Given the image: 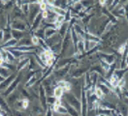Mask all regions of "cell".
<instances>
[{
  "instance_id": "obj_1",
  "label": "cell",
  "mask_w": 128,
  "mask_h": 116,
  "mask_svg": "<svg viewBox=\"0 0 128 116\" xmlns=\"http://www.w3.org/2000/svg\"><path fill=\"white\" fill-rule=\"evenodd\" d=\"M66 98H67V100H68V104L70 105V106H72L73 108H75V109H77L78 111H82V107H80V101L78 100L74 95H72V94H67L66 95Z\"/></svg>"
},
{
  "instance_id": "obj_2",
  "label": "cell",
  "mask_w": 128,
  "mask_h": 116,
  "mask_svg": "<svg viewBox=\"0 0 128 116\" xmlns=\"http://www.w3.org/2000/svg\"><path fill=\"white\" fill-rule=\"evenodd\" d=\"M88 98H86V93L84 90H82V115L86 116V112H88Z\"/></svg>"
},
{
  "instance_id": "obj_3",
  "label": "cell",
  "mask_w": 128,
  "mask_h": 116,
  "mask_svg": "<svg viewBox=\"0 0 128 116\" xmlns=\"http://www.w3.org/2000/svg\"><path fill=\"white\" fill-rule=\"evenodd\" d=\"M13 49L15 50H18V51H20V52H30V51H33L35 49V46H16V47H14Z\"/></svg>"
},
{
  "instance_id": "obj_4",
  "label": "cell",
  "mask_w": 128,
  "mask_h": 116,
  "mask_svg": "<svg viewBox=\"0 0 128 116\" xmlns=\"http://www.w3.org/2000/svg\"><path fill=\"white\" fill-rule=\"evenodd\" d=\"M54 110L56 111V113L61 114V115H65V114H67V112H68L67 108H65V107H63V106H54Z\"/></svg>"
},
{
  "instance_id": "obj_5",
  "label": "cell",
  "mask_w": 128,
  "mask_h": 116,
  "mask_svg": "<svg viewBox=\"0 0 128 116\" xmlns=\"http://www.w3.org/2000/svg\"><path fill=\"white\" fill-rule=\"evenodd\" d=\"M56 31L57 30H56L54 27L46 29V31H45V39L47 40V39H50V38H52V36H54L56 34Z\"/></svg>"
},
{
  "instance_id": "obj_6",
  "label": "cell",
  "mask_w": 128,
  "mask_h": 116,
  "mask_svg": "<svg viewBox=\"0 0 128 116\" xmlns=\"http://www.w3.org/2000/svg\"><path fill=\"white\" fill-rule=\"evenodd\" d=\"M18 81H20V78L18 77H16V79L14 80V83L13 84H11L10 86L8 87V89L6 90V93H5V96H8L9 94H11V93L13 92L14 90H15V88L16 87V85L18 83Z\"/></svg>"
},
{
  "instance_id": "obj_7",
  "label": "cell",
  "mask_w": 128,
  "mask_h": 116,
  "mask_svg": "<svg viewBox=\"0 0 128 116\" xmlns=\"http://www.w3.org/2000/svg\"><path fill=\"white\" fill-rule=\"evenodd\" d=\"M63 92H64L63 88L60 87V86H57V87L54 88V96L56 97V99H60L62 97V95H63Z\"/></svg>"
},
{
  "instance_id": "obj_8",
  "label": "cell",
  "mask_w": 128,
  "mask_h": 116,
  "mask_svg": "<svg viewBox=\"0 0 128 116\" xmlns=\"http://www.w3.org/2000/svg\"><path fill=\"white\" fill-rule=\"evenodd\" d=\"M40 99L43 107L46 108L47 107V99H46V95H45V89L42 86L40 87Z\"/></svg>"
},
{
  "instance_id": "obj_9",
  "label": "cell",
  "mask_w": 128,
  "mask_h": 116,
  "mask_svg": "<svg viewBox=\"0 0 128 116\" xmlns=\"http://www.w3.org/2000/svg\"><path fill=\"white\" fill-rule=\"evenodd\" d=\"M52 12H54L57 15H64L65 16V15H66V11L62 7H54L52 10Z\"/></svg>"
},
{
  "instance_id": "obj_10",
  "label": "cell",
  "mask_w": 128,
  "mask_h": 116,
  "mask_svg": "<svg viewBox=\"0 0 128 116\" xmlns=\"http://www.w3.org/2000/svg\"><path fill=\"white\" fill-rule=\"evenodd\" d=\"M66 108H67V110H68V112L70 113L71 116H79V111L77 109H75L72 106H70L68 103L66 104Z\"/></svg>"
},
{
  "instance_id": "obj_11",
  "label": "cell",
  "mask_w": 128,
  "mask_h": 116,
  "mask_svg": "<svg viewBox=\"0 0 128 116\" xmlns=\"http://www.w3.org/2000/svg\"><path fill=\"white\" fill-rule=\"evenodd\" d=\"M84 38H86V40H88V41H92V42H96V43L101 42V40H99V38H97L95 35H93L91 33H86Z\"/></svg>"
},
{
  "instance_id": "obj_12",
  "label": "cell",
  "mask_w": 128,
  "mask_h": 116,
  "mask_svg": "<svg viewBox=\"0 0 128 116\" xmlns=\"http://www.w3.org/2000/svg\"><path fill=\"white\" fill-rule=\"evenodd\" d=\"M28 63H29V59L28 58H24V59H22V60H20V64L18 65V67H16V70H18V71H20V70H22L26 66V65H28Z\"/></svg>"
},
{
  "instance_id": "obj_13",
  "label": "cell",
  "mask_w": 128,
  "mask_h": 116,
  "mask_svg": "<svg viewBox=\"0 0 128 116\" xmlns=\"http://www.w3.org/2000/svg\"><path fill=\"white\" fill-rule=\"evenodd\" d=\"M118 81H120V79L118 78V77L114 74L112 77H110V83L112 85V87L114 88H116L118 87Z\"/></svg>"
},
{
  "instance_id": "obj_14",
  "label": "cell",
  "mask_w": 128,
  "mask_h": 116,
  "mask_svg": "<svg viewBox=\"0 0 128 116\" xmlns=\"http://www.w3.org/2000/svg\"><path fill=\"white\" fill-rule=\"evenodd\" d=\"M16 43H18V40L16 39H11V40H9L8 42H6L2 47H4V48H7V47H11V46H14L16 45Z\"/></svg>"
},
{
  "instance_id": "obj_15",
  "label": "cell",
  "mask_w": 128,
  "mask_h": 116,
  "mask_svg": "<svg viewBox=\"0 0 128 116\" xmlns=\"http://www.w3.org/2000/svg\"><path fill=\"white\" fill-rule=\"evenodd\" d=\"M102 57H103V60H105L106 62H108L110 65L114 63V57L112 55H110V54H101Z\"/></svg>"
},
{
  "instance_id": "obj_16",
  "label": "cell",
  "mask_w": 128,
  "mask_h": 116,
  "mask_svg": "<svg viewBox=\"0 0 128 116\" xmlns=\"http://www.w3.org/2000/svg\"><path fill=\"white\" fill-rule=\"evenodd\" d=\"M100 64H101V68H102L103 71H105V72H109V71H110V69H111V65H110L108 62H106L105 60L101 59Z\"/></svg>"
},
{
  "instance_id": "obj_17",
  "label": "cell",
  "mask_w": 128,
  "mask_h": 116,
  "mask_svg": "<svg viewBox=\"0 0 128 116\" xmlns=\"http://www.w3.org/2000/svg\"><path fill=\"white\" fill-rule=\"evenodd\" d=\"M76 48H77L80 52H84V51L86 50V48H84V40H80V41L78 42V44H77Z\"/></svg>"
},
{
  "instance_id": "obj_18",
  "label": "cell",
  "mask_w": 128,
  "mask_h": 116,
  "mask_svg": "<svg viewBox=\"0 0 128 116\" xmlns=\"http://www.w3.org/2000/svg\"><path fill=\"white\" fill-rule=\"evenodd\" d=\"M7 70H8L7 68H3V67L1 68V77H2L1 78V83L3 82V79L5 80V78L10 76V73H9Z\"/></svg>"
},
{
  "instance_id": "obj_19",
  "label": "cell",
  "mask_w": 128,
  "mask_h": 116,
  "mask_svg": "<svg viewBox=\"0 0 128 116\" xmlns=\"http://www.w3.org/2000/svg\"><path fill=\"white\" fill-rule=\"evenodd\" d=\"M41 19H42V15L41 14H38L37 15V16L35 17V19H34V23H33V26H32V28L33 29H36L38 26H39V24H40V21Z\"/></svg>"
},
{
  "instance_id": "obj_20",
  "label": "cell",
  "mask_w": 128,
  "mask_h": 116,
  "mask_svg": "<svg viewBox=\"0 0 128 116\" xmlns=\"http://www.w3.org/2000/svg\"><path fill=\"white\" fill-rule=\"evenodd\" d=\"M94 94H95L96 97H97L98 99H102L105 95L104 93H103V91L101 90V88H100V87H96L95 89H94Z\"/></svg>"
},
{
  "instance_id": "obj_21",
  "label": "cell",
  "mask_w": 128,
  "mask_h": 116,
  "mask_svg": "<svg viewBox=\"0 0 128 116\" xmlns=\"http://www.w3.org/2000/svg\"><path fill=\"white\" fill-rule=\"evenodd\" d=\"M15 77H16L15 75H12L11 77H9V78L6 80V82H5V83H4V82H3V83H1V84H2L1 88L3 89V87H4V86H10V85H11V82H12L13 80H15Z\"/></svg>"
},
{
  "instance_id": "obj_22",
  "label": "cell",
  "mask_w": 128,
  "mask_h": 116,
  "mask_svg": "<svg viewBox=\"0 0 128 116\" xmlns=\"http://www.w3.org/2000/svg\"><path fill=\"white\" fill-rule=\"evenodd\" d=\"M36 80H37V77H36V76H33V77H31L27 80L25 86H26V87H30V86H32V85L36 82Z\"/></svg>"
},
{
  "instance_id": "obj_23",
  "label": "cell",
  "mask_w": 128,
  "mask_h": 116,
  "mask_svg": "<svg viewBox=\"0 0 128 116\" xmlns=\"http://www.w3.org/2000/svg\"><path fill=\"white\" fill-rule=\"evenodd\" d=\"M12 34H13V36H14V39H18V38H20V37H22V34L20 33V32H18V30H13L12 31Z\"/></svg>"
},
{
  "instance_id": "obj_24",
  "label": "cell",
  "mask_w": 128,
  "mask_h": 116,
  "mask_svg": "<svg viewBox=\"0 0 128 116\" xmlns=\"http://www.w3.org/2000/svg\"><path fill=\"white\" fill-rule=\"evenodd\" d=\"M99 87L101 88V90L103 91V93H104V94H108V93L111 91V90H110V89H109V88H108L106 85L102 84V83H101V84H99Z\"/></svg>"
},
{
  "instance_id": "obj_25",
  "label": "cell",
  "mask_w": 128,
  "mask_h": 116,
  "mask_svg": "<svg viewBox=\"0 0 128 116\" xmlns=\"http://www.w3.org/2000/svg\"><path fill=\"white\" fill-rule=\"evenodd\" d=\"M40 10L42 12H44V11H47V9H48V5H47V3L46 2H41L40 3Z\"/></svg>"
},
{
  "instance_id": "obj_26",
  "label": "cell",
  "mask_w": 128,
  "mask_h": 116,
  "mask_svg": "<svg viewBox=\"0 0 128 116\" xmlns=\"http://www.w3.org/2000/svg\"><path fill=\"white\" fill-rule=\"evenodd\" d=\"M31 41H32V44H33V45L38 46V45H39V42H40V39L38 38L37 36H33Z\"/></svg>"
},
{
  "instance_id": "obj_27",
  "label": "cell",
  "mask_w": 128,
  "mask_h": 116,
  "mask_svg": "<svg viewBox=\"0 0 128 116\" xmlns=\"http://www.w3.org/2000/svg\"><path fill=\"white\" fill-rule=\"evenodd\" d=\"M72 14H71V11L70 10H68L67 12H66V15H65V20H67V21H69V20H71L72 19Z\"/></svg>"
},
{
  "instance_id": "obj_28",
  "label": "cell",
  "mask_w": 128,
  "mask_h": 116,
  "mask_svg": "<svg viewBox=\"0 0 128 116\" xmlns=\"http://www.w3.org/2000/svg\"><path fill=\"white\" fill-rule=\"evenodd\" d=\"M124 85H125V78H123V77H122L121 79H120L118 84V87H116V88H120H120H122Z\"/></svg>"
},
{
  "instance_id": "obj_29",
  "label": "cell",
  "mask_w": 128,
  "mask_h": 116,
  "mask_svg": "<svg viewBox=\"0 0 128 116\" xmlns=\"http://www.w3.org/2000/svg\"><path fill=\"white\" fill-rule=\"evenodd\" d=\"M13 27H14V29H15V30H16V29H20V30H24V26L22 24V23H20V24H16V23H15Z\"/></svg>"
},
{
  "instance_id": "obj_30",
  "label": "cell",
  "mask_w": 128,
  "mask_h": 116,
  "mask_svg": "<svg viewBox=\"0 0 128 116\" xmlns=\"http://www.w3.org/2000/svg\"><path fill=\"white\" fill-rule=\"evenodd\" d=\"M64 20H65V16H64V15H56V21H57V22L63 23Z\"/></svg>"
},
{
  "instance_id": "obj_31",
  "label": "cell",
  "mask_w": 128,
  "mask_h": 116,
  "mask_svg": "<svg viewBox=\"0 0 128 116\" xmlns=\"http://www.w3.org/2000/svg\"><path fill=\"white\" fill-rule=\"evenodd\" d=\"M125 51H126V45H122V46L118 48V52H120L121 55H123Z\"/></svg>"
},
{
  "instance_id": "obj_32",
  "label": "cell",
  "mask_w": 128,
  "mask_h": 116,
  "mask_svg": "<svg viewBox=\"0 0 128 116\" xmlns=\"http://www.w3.org/2000/svg\"><path fill=\"white\" fill-rule=\"evenodd\" d=\"M7 54H8V61L9 62H12V61H14L15 60V56L13 55V53L11 52V51H7Z\"/></svg>"
},
{
  "instance_id": "obj_33",
  "label": "cell",
  "mask_w": 128,
  "mask_h": 116,
  "mask_svg": "<svg viewBox=\"0 0 128 116\" xmlns=\"http://www.w3.org/2000/svg\"><path fill=\"white\" fill-rule=\"evenodd\" d=\"M35 59L38 61V64H39L40 66H42V67H45V63L42 61V59L40 58V56H38V55H35Z\"/></svg>"
},
{
  "instance_id": "obj_34",
  "label": "cell",
  "mask_w": 128,
  "mask_h": 116,
  "mask_svg": "<svg viewBox=\"0 0 128 116\" xmlns=\"http://www.w3.org/2000/svg\"><path fill=\"white\" fill-rule=\"evenodd\" d=\"M28 105H29V102L26 99L22 101V108H28Z\"/></svg>"
},
{
  "instance_id": "obj_35",
  "label": "cell",
  "mask_w": 128,
  "mask_h": 116,
  "mask_svg": "<svg viewBox=\"0 0 128 116\" xmlns=\"http://www.w3.org/2000/svg\"><path fill=\"white\" fill-rule=\"evenodd\" d=\"M71 88H72L71 83H70V82H68V81H66V84H65L63 89L65 90V91H70V90H71Z\"/></svg>"
},
{
  "instance_id": "obj_36",
  "label": "cell",
  "mask_w": 128,
  "mask_h": 116,
  "mask_svg": "<svg viewBox=\"0 0 128 116\" xmlns=\"http://www.w3.org/2000/svg\"><path fill=\"white\" fill-rule=\"evenodd\" d=\"M112 21H109V22H108V24L106 25L104 31H105V32H108V31L112 28Z\"/></svg>"
},
{
  "instance_id": "obj_37",
  "label": "cell",
  "mask_w": 128,
  "mask_h": 116,
  "mask_svg": "<svg viewBox=\"0 0 128 116\" xmlns=\"http://www.w3.org/2000/svg\"><path fill=\"white\" fill-rule=\"evenodd\" d=\"M41 15H42V17H43V18H46V19H47L48 17V11H44V12L41 13Z\"/></svg>"
},
{
  "instance_id": "obj_38",
  "label": "cell",
  "mask_w": 128,
  "mask_h": 116,
  "mask_svg": "<svg viewBox=\"0 0 128 116\" xmlns=\"http://www.w3.org/2000/svg\"><path fill=\"white\" fill-rule=\"evenodd\" d=\"M65 69H66V72H67L68 69H69V65H68V67H67V68H63V70H65ZM58 74H59V76H64V75H65V72L62 71V70H59V71H58V73H57V75H58Z\"/></svg>"
},
{
  "instance_id": "obj_39",
  "label": "cell",
  "mask_w": 128,
  "mask_h": 116,
  "mask_svg": "<svg viewBox=\"0 0 128 116\" xmlns=\"http://www.w3.org/2000/svg\"><path fill=\"white\" fill-rule=\"evenodd\" d=\"M56 98H52V97H50V98H48V103H50V104H54V103H56Z\"/></svg>"
},
{
  "instance_id": "obj_40",
  "label": "cell",
  "mask_w": 128,
  "mask_h": 116,
  "mask_svg": "<svg viewBox=\"0 0 128 116\" xmlns=\"http://www.w3.org/2000/svg\"><path fill=\"white\" fill-rule=\"evenodd\" d=\"M52 63H54V59H48L47 62H46V65H47L48 67H50V66L52 65Z\"/></svg>"
},
{
  "instance_id": "obj_41",
  "label": "cell",
  "mask_w": 128,
  "mask_h": 116,
  "mask_svg": "<svg viewBox=\"0 0 128 116\" xmlns=\"http://www.w3.org/2000/svg\"><path fill=\"white\" fill-rule=\"evenodd\" d=\"M54 106H61V101H60V99H56V103H54Z\"/></svg>"
},
{
  "instance_id": "obj_42",
  "label": "cell",
  "mask_w": 128,
  "mask_h": 116,
  "mask_svg": "<svg viewBox=\"0 0 128 116\" xmlns=\"http://www.w3.org/2000/svg\"><path fill=\"white\" fill-rule=\"evenodd\" d=\"M125 15H126V18L128 19V5L125 7Z\"/></svg>"
},
{
  "instance_id": "obj_43",
  "label": "cell",
  "mask_w": 128,
  "mask_h": 116,
  "mask_svg": "<svg viewBox=\"0 0 128 116\" xmlns=\"http://www.w3.org/2000/svg\"><path fill=\"white\" fill-rule=\"evenodd\" d=\"M47 116H52V110H50V109H48V111H47Z\"/></svg>"
},
{
  "instance_id": "obj_44",
  "label": "cell",
  "mask_w": 128,
  "mask_h": 116,
  "mask_svg": "<svg viewBox=\"0 0 128 116\" xmlns=\"http://www.w3.org/2000/svg\"><path fill=\"white\" fill-rule=\"evenodd\" d=\"M125 45H126V51L128 52V42L126 43V44H125Z\"/></svg>"
},
{
  "instance_id": "obj_45",
  "label": "cell",
  "mask_w": 128,
  "mask_h": 116,
  "mask_svg": "<svg viewBox=\"0 0 128 116\" xmlns=\"http://www.w3.org/2000/svg\"><path fill=\"white\" fill-rule=\"evenodd\" d=\"M126 65H127V68H128V57L126 58Z\"/></svg>"
},
{
  "instance_id": "obj_46",
  "label": "cell",
  "mask_w": 128,
  "mask_h": 116,
  "mask_svg": "<svg viewBox=\"0 0 128 116\" xmlns=\"http://www.w3.org/2000/svg\"><path fill=\"white\" fill-rule=\"evenodd\" d=\"M98 116H106V115H104V114H99Z\"/></svg>"
},
{
  "instance_id": "obj_47",
  "label": "cell",
  "mask_w": 128,
  "mask_h": 116,
  "mask_svg": "<svg viewBox=\"0 0 128 116\" xmlns=\"http://www.w3.org/2000/svg\"><path fill=\"white\" fill-rule=\"evenodd\" d=\"M1 116H3V114H2V115H1Z\"/></svg>"
},
{
  "instance_id": "obj_48",
  "label": "cell",
  "mask_w": 128,
  "mask_h": 116,
  "mask_svg": "<svg viewBox=\"0 0 128 116\" xmlns=\"http://www.w3.org/2000/svg\"><path fill=\"white\" fill-rule=\"evenodd\" d=\"M127 116H128V115H127Z\"/></svg>"
}]
</instances>
